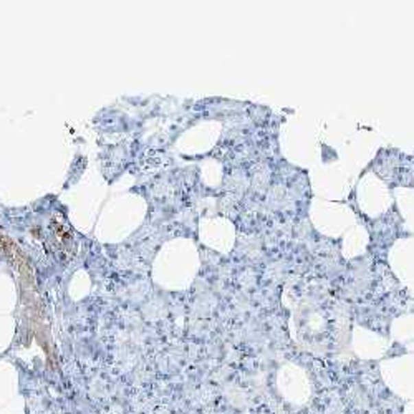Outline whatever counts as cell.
Returning a JSON list of instances; mask_svg holds the SVG:
<instances>
[{"label":"cell","instance_id":"obj_1","mask_svg":"<svg viewBox=\"0 0 414 414\" xmlns=\"http://www.w3.org/2000/svg\"><path fill=\"white\" fill-rule=\"evenodd\" d=\"M51 400L45 395H40L38 391L27 393V408L25 414H45L51 408Z\"/></svg>","mask_w":414,"mask_h":414}]
</instances>
